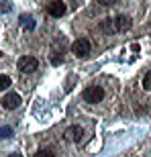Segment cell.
<instances>
[{
  "label": "cell",
  "mask_w": 151,
  "mask_h": 157,
  "mask_svg": "<svg viewBox=\"0 0 151 157\" xmlns=\"http://www.w3.org/2000/svg\"><path fill=\"white\" fill-rule=\"evenodd\" d=\"M82 98L86 100L88 104H98V102H102V98H104V90L100 86H90V88L84 90Z\"/></svg>",
  "instance_id": "6da1fadb"
},
{
  "label": "cell",
  "mask_w": 151,
  "mask_h": 157,
  "mask_svg": "<svg viewBox=\"0 0 151 157\" xmlns=\"http://www.w3.org/2000/svg\"><path fill=\"white\" fill-rule=\"evenodd\" d=\"M90 49H92V45H90V41L88 39H76L74 43H72V53H74L76 57H86L88 53H90Z\"/></svg>",
  "instance_id": "7a4b0ae2"
},
{
  "label": "cell",
  "mask_w": 151,
  "mask_h": 157,
  "mask_svg": "<svg viewBox=\"0 0 151 157\" xmlns=\"http://www.w3.org/2000/svg\"><path fill=\"white\" fill-rule=\"evenodd\" d=\"M17 67L23 71V74H33V71L39 67V61H37L35 57H31V55H25V57H21L17 61Z\"/></svg>",
  "instance_id": "3957f363"
},
{
  "label": "cell",
  "mask_w": 151,
  "mask_h": 157,
  "mask_svg": "<svg viewBox=\"0 0 151 157\" xmlns=\"http://www.w3.org/2000/svg\"><path fill=\"white\" fill-rule=\"evenodd\" d=\"M82 137H84V128L78 127V124H74V127H70V128H65V133H64V139L68 141V143H80Z\"/></svg>",
  "instance_id": "277c9868"
},
{
  "label": "cell",
  "mask_w": 151,
  "mask_h": 157,
  "mask_svg": "<svg viewBox=\"0 0 151 157\" xmlns=\"http://www.w3.org/2000/svg\"><path fill=\"white\" fill-rule=\"evenodd\" d=\"M2 106H4L6 110H14V108H18V106H21V96H18L17 92L6 94L4 98H2Z\"/></svg>",
  "instance_id": "5b68a950"
},
{
  "label": "cell",
  "mask_w": 151,
  "mask_h": 157,
  "mask_svg": "<svg viewBox=\"0 0 151 157\" xmlns=\"http://www.w3.org/2000/svg\"><path fill=\"white\" fill-rule=\"evenodd\" d=\"M112 23H114V31L116 33H125V31L131 29V18L127 17V14H118L116 18H112Z\"/></svg>",
  "instance_id": "8992f818"
},
{
  "label": "cell",
  "mask_w": 151,
  "mask_h": 157,
  "mask_svg": "<svg viewBox=\"0 0 151 157\" xmlns=\"http://www.w3.org/2000/svg\"><path fill=\"white\" fill-rule=\"evenodd\" d=\"M47 10H49V14H51V17L59 18V17H64V14H65V4L61 2V0H53L51 4L47 6Z\"/></svg>",
  "instance_id": "52a82bcc"
},
{
  "label": "cell",
  "mask_w": 151,
  "mask_h": 157,
  "mask_svg": "<svg viewBox=\"0 0 151 157\" xmlns=\"http://www.w3.org/2000/svg\"><path fill=\"white\" fill-rule=\"evenodd\" d=\"M100 29L104 31V33H116V31H114V23H112V18H104V21L100 23Z\"/></svg>",
  "instance_id": "ba28073f"
},
{
  "label": "cell",
  "mask_w": 151,
  "mask_h": 157,
  "mask_svg": "<svg viewBox=\"0 0 151 157\" xmlns=\"http://www.w3.org/2000/svg\"><path fill=\"white\" fill-rule=\"evenodd\" d=\"M12 82L8 76H4V74H0V90H6V88H10Z\"/></svg>",
  "instance_id": "9c48e42d"
},
{
  "label": "cell",
  "mask_w": 151,
  "mask_h": 157,
  "mask_svg": "<svg viewBox=\"0 0 151 157\" xmlns=\"http://www.w3.org/2000/svg\"><path fill=\"white\" fill-rule=\"evenodd\" d=\"M21 25H23V27H27V29H33V27H35V23H33V18L31 17H21Z\"/></svg>",
  "instance_id": "30bf717a"
},
{
  "label": "cell",
  "mask_w": 151,
  "mask_h": 157,
  "mask_svg": "<svg viewBox=\"0 0 151 157\" xmlns=\"http://www.w3.org/2000/svg\"><path fill=\"white\" fill-rule=\"evenodd\" d=\"M12 135V128L10 127H0V139H8Z\"/></svg>",
  "instance_id": "8fae6325"
},
{
  "label": "cell",
  "mask_w": 151,
  "mask_h": 157,
  "mask_svg": "<svg viewBox=\"0 0 151 157\" xmlns=\"http://www.w3.org/2000/svg\"><path fill=\"white\" fill-rule=\"evenodd\" d=\"M33 157H55V153L49 151V149H41V151H37Z\"/></svg>",
  "instance_id": "7c38bea8"
},
{
  "label": "cell",
  "mask_w": 151,
  "mask_h": 157,
  "mask_svg": "<svg viewBox=\"0 0 151 157\" xmlns=\"http://www.w3.org/2000/svg\"><path fill=\"white\" fill-rule=\"evenodd\" d=\"M143 88H145V90H151V71H147L145 80H143Z\"/></svg>",
  "instance_id": "4fadbf2b"
},
{
  "label": "cell",
  "mask_w": 151,
  "mask_h": 157,
  "mask_svg": "<svg viewBox=\"0 0 151 157\" xmlns=\"http://www.w3.org/2000/svg\"><path fill=\"white\" fill-rule=\"evenodd\" d=\"M102 6H112V4H116V0H98Z\"/></svg>",
  "instance_id": "5bb4252c"
},
{
  "label": "cell",
  "mask_w": 151,
  "mask_h": 157,
  "mask_svg": "<svg viewBox=\"0 0 151 157\" xmlns=\"http://www.w3.org/2000/svg\"><path fill=\"white\" fill-rule=\"evenodd\" d=\"M8 157H23L21 153H12V155H8Z\"/></svg>",
  "instance_id": "9a60e30c"
}]
</instances>
